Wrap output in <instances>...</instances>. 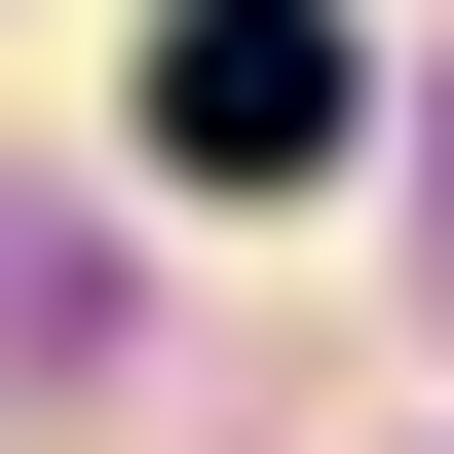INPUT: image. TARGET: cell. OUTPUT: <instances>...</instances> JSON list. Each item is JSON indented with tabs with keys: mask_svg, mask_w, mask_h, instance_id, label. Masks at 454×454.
Returning a JSON list of instances; mask_svg holds the SVG:
<instances>
[{
	"mask_svg": "<svg viewBox=\"0 0 454 454\" xmlns=\"http://www.w3.org/2000/svg\"><path fill=\"white\" fill-rule=\"evenodd\" d=\"M340 114H379V76H340V0H190V38H152V152H190V190H303Z\"/></svg>",
	"mask_w": 454,
	"mask_h": 454,
	"instance_id": "1",
	"label": "cell"
}]
</instances>
